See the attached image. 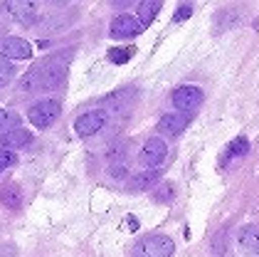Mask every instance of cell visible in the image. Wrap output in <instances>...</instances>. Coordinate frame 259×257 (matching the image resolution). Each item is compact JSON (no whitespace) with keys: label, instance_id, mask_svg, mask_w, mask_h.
<instances>
[{"label":"cell","instance_id":"6da1fadb","mask_svg":"<svg viewBox=\"0 0 259 257\" xmlns=\"http://www.w3.org/2000/svg\"><path fill=\"white\" fill-rule=\"evenodd\" d=\"M67 59H69V55L62 52V55H55V57L37 62V64L22 77V89L50 92V89L62 87V82L67 77V64H69Z\"/></svg>","mask_w":259,"mask_h":257},{"label":"cell","instance_id":"7a4b0ae2","mask_svg":"<svg viewBox=\"0 0 259 257\" xmlns=\"http://www.w3.org/2000/svg\"><path fill=\"white\" fill-rule=\"evenodd\" d=\"M173 250H176V245L168 235H151L136 242L131 257H170Z\"/></svg>","mask_w":259,"mask_h":257},{"label":"cell","instance_id":"3957f363","mask_svg":"<svg viewBox=\"0 0 259 257\" xmlns=\"http://www.w3.org/2000/svg\"><path fill=\"white\" fill-rule=\"evenodd\" d=\"M134 99H136V89L134 87H123V89H116L114 94H109L104 99V114H106V119L109 117L123 119L131 112Z\"/></svg>","mask_w":259,"mask_h":257},{"label":"cell","instance_id":"277c9868","mask_svg":"<svg viewBox=\"0 0 259 257\" xmlns=\"http://www.w3.org/2000/svg\"><path fill=\"white\" fill-rule=\"evenodd\" d=\"M60 114H62V104L57 99H42V101H37L35 106H30L27 119H30L37 129H47Z\"/></svg>","mask_w":259,"mask_h":257},{"label":"cell","instance_id":"5b68a950","mask_svg":"<svg viewBox=\"0 0 259 257\" xmlns=\"http://www.w3.org/2000/svg\"><path fill=\"white\" fill-rule=\"evenodd\" d=\"M170 99H173V106L178 109L180 114H190L202 104V92L198 87H193V84H183V87H178L173 92Z\"/></svg>","mask_w":259,"mask_h":257},{"label":"cell","instance_id":"8992f818","mask_svg":"<svg viewBox=\"0 0 259 257\" xmlns=\"http://www.w3.org/2000/svg\"><path fill=\"white\" fill-rule=\"evenodd\" d=\"M165 156H168V146H165V141H160V138H148V141L143 143V149H141L139 161L148 168V171H156L160 163L165 161Z\"/></svg>","mask_w":259,"mask_h":257},{"label":"cell","instance_id":"52a82bcc","mask_svg":"<svg viewBox=\"0 0 259 257\" xmlns=\"http://www.w3.org/2000/svg\"><path fill=\"white\" fill-rule=\"evenodd\" d=\"M104 124H106L104 109H92V112H84L81 117H77V121H74V131H77L79 136H94L97 131L104 129Z\"/></svg>","mask_w":259,"mask_h":257},{"label":"cell","instance_id":"ba28073f","mask_svg":"<svg viewBox=\"0 0 259 257\" xmlns=\"http://www.w3.org/2000/svg\"><path fill=\"white\" fill-rule=\"evenodd\" d=\"M0 55L8 59H30L32 57V47L30 42L22 38H0Z\"/></svg>","mask_w":259,"mask_h":257},{"label":"cell","instance_id":"9c48e42d","mask_svg":"<svg viewBox=\"0 0 259 257\" xmlns=\"http://www.w3.org/2000/svg\"><path fill=\"white\" fill-rule=\"evenodd\" d=\"M106 161H109V171L114 176H123L128 168V146L123 141H116L106 149Z\"/></svg>","mask_w":259,"mask_h":257},{"label":"cell","instance_id":"30bf717a","mask_svg":"<svg viewBox=\"0 0 259 257\" xmlns=\"http://www.w3.org/2000/svg\"><path fill=\"white\" fill-rule=\"evenodd\" d=\"M141 30H143V25L131 13H121V15L111 20V35L114 38H134V35H139Z\"/></svg>","mask_w":259,"mask_h":257},{"label":"cell","instance_id":"8fae6325","mask_svg":"<svg viewBox=\"0 0 259 257\" xmlns=\"http://www.w3.org/2000/svg\"><path fill=\"white\" fill-rule=\"evenodd\" d=\"M188 129V114H180V112H170V114H163L158 121V131L165 136H178Z\"/></svg>","mask_w":259,"mask_h":257},{"label":"cell","instance_id":"7c38bea8","mask_svg":"<svg viewBox=\"0 0 259 257\" xmlns=\"http://www.w3.org/2000/svg\"><path fill=\"white\" fill-rule=\"evenodd\" d=\"M3 8H5V13H10L18 22L27 25V27L37 22V8L32 3H5Z\"/></svg>","mask_w":259,"mask_h":257},{"label":"cell","instance_id":"4fadbf2b","mask_svg":"<svg viewBox=\"0 0 259 257\" xmlns=\"http://www.w3.org/2000/svg\"><path fill=\"white\" fill-rule=\"evenodd\" d=\"M30 141H32V134H30L27 129H10V131H5V134L0 136V149L13 151V149L27 146Z\"/></svg>","mask_w":259,"mask_h":257},{"label":"cell","instance_id":"5bb4252c","mask_svg":"<svg viewBox=\"0 0 259 257\" xmlns=\"http://www.w3.org/2000/svg\"><path fill=\"white\" fill-rule=\"evenodd\" d=\"M237 240H239V245H242V250H247V252L259 257V225H244L239 230Z\"/></svg>","mask_w":259,"mask_h":257},{"label":"cell","instance_id":"9a60e30c","mask_svg":"<svg viewBox=\"0 0 259 257\" xmlns=\"http://www.w3.org/2000/svg\"><path fill=\"white\" fill-rule=\"evenodd\" d=\"M160 3H156V0H151V3H139V22L146 27V25H151L153 20H156V15L160 13Z\"/></svg>","mask_w":259,"mask_h":257},{"label":"cell","instance_id":"2e32d148","mask_svg":"<svg viewBox=\"0 0 259 257\" xmlns=\"http://www.w3.org/2000/svg\"><path fill=\"white\" fill-rule=\"evenodd\" d=\"M0 200H3V205H5V208H10V210L20 208V203H22L20 188H18V186H5V188L0 191Z\"/></svg>","mask_w":259,"mask_h":257},{"label":"cell","instance_id":"e0dca14e","mask_svg":"<svg viewBox=\"0 0 259 257\" xmlns=\"http://www.w3.org/2000/svg\"><path fill=\"white\" fill-rule=\"evenodd\" d=\"M156 178H158V171H143V173H139V176L128 183V188H131V191H146L148 186H153Z\"/></svg>","mask_w":259,"mask_h":257},{"label":"cell","instance_id":"ac0fdd59","mask_svg":"<svg viewBox=\"0 0 259 257\" xmlns=\"http://www.w3.org/2000/svg\"><path fill=\"white\" fill-rule=\"evenodd\" d=\"M134 57V47H111L109 50V59L116 62V64H123Z\"/></svg>","mask_w":259,"mask_h":257},{"label":"cell","instance_id":"d6986e66","mask_svg":"<svg viewBox=\"0 0 259 257\" xmlns=\"http://www.w3.org/2000/svg\"><path fill=\"white\" fill-rule=\"evenodd\" d=\"M249 151V143H247V138H235L232 141V146L227 149V154H225V158H235V156H242V154H247Z\"/></svg>","mask_w":259,"mask_h":257},{"label":"cell","instance_id":"ffe728a7","mask_svg":"<svg viewBox=\"0 0 259 257\" xmlns=\"http://www.w3.org/2000/svg\"><path fill=\"white\" fill-rule=\"evenodd\" d=\"M15 75V67L8 62V59H0V87H5Z\"/></svg>","mask_w":259,"mask_h":257},{"label":"cell","instance_id":"44dd1931","mask_svg":"<svg viewBox=\"0 0 259 257\" xmlns=\"http://www.w3.org/2000/svg\"><path fill=\"white\" fill-rule=\"evenodd\" d=\"M18 163V156L13 154V151H5V149H0V173L5 171V168H13Z\"/></svg>","mask_w":259,"mask_h":257},{"label":"cell","instance_id":"7402d4cb","mask_svg":"<svg viewBox=\"0 0 259 257\" xmlns=\"http://www.w3.org/2000/svg\"><path fill=\"white\" fill-rule=\"evenodd\" d=\"M173 196H176V191H173L168 183H163L158 191H156V200H158V203H170V200H173Z\"/></svg>","mask_w":259,"mask_h":257},{"label":"cell","instance_id":"603a6c76","mask_svg":"<svg viewBox=\"0 0 259 257\" xmlns=\"http://www.w3.org/2000/svg\"><path fill=\"white\" fill-rule=\"evenodd\" d=\"M15 124H18V114L0 109V129H5V126H15Z\"/></svg>","mask_w":259,"mask_h":257},{"label":"cell","instance_id":"cb8c5ba5","mask_svg":"<svg viewBox=\"0 0 259 257\" xmlns=\"http://www.w3.org/2000/svg\"><path fill=\"white\" fill-rule=\"evenodd\" d=\"M190 15H193V8H190V5H180L178 13L173 15V22H183V20H188Z\"/></svg>","mask_w":259,"mask_h":257},{"label":"cell","instance_id":"d4e9b609","mask_svg":"<svg viewBox=\"0 0 259 257\" xmlns=\"http://www.w3.org/2000/svg\"><path fill=\"white\" fill-rule=\"evenodd\" d=\"M126 220H128V228H131V230H136V228H139V223H136V217H126Z\"/></svg>","mask_w":259,"mask_h":257}]
</instances>
